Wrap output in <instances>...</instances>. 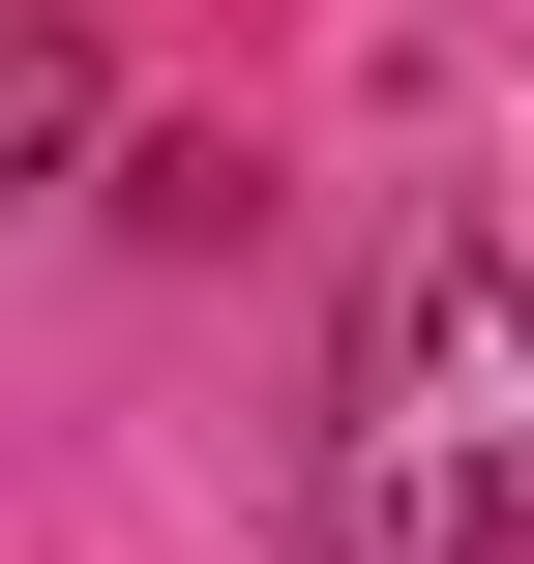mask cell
<instances>
[{"label": "cell", "instance_id": "6da1fadb", "mask_svg": "<svg viewBox=\"0 0 534 564\" xmlns=\"http://www.w3.org/2000/svg\"><path fill=\"white\" fill-rule=\"evenodd\" d=\"M327 535L357 564H534V268H386L357 387H327Z\"/></svg>", "mask_w": 534, "mask_h": 564}]
</instances>
